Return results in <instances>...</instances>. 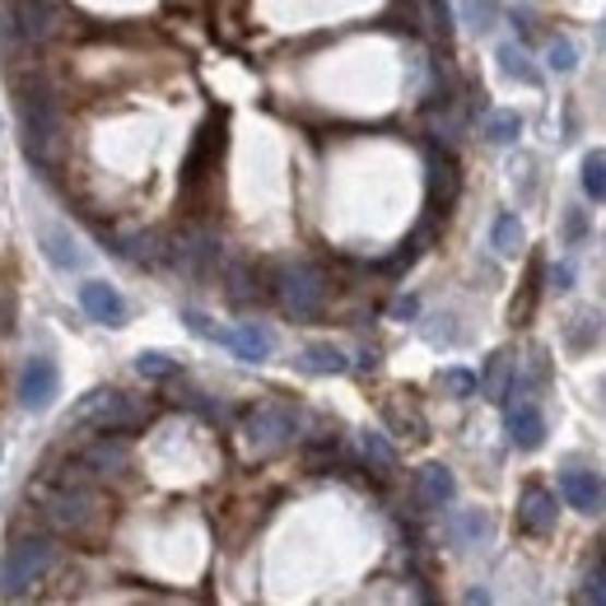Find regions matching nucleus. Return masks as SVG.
I'll list each match as a JSON object with an SVG mask.
<instances>
[{
  "instance_id": "4c0bfd02",
  "label": "nucleus",
  "mask_w": 606,
  "mask_h": 606,
  "mask_svg": "<svg viewBox=\"0 0 606 606\" xmlns=\"http://www.w3.org/2000/svg\"><path fill=\"white\" fill-rule=\"evenodd\" d=\"M583 238H587V215H583L579 205H574V211L565 215V242H569V248H579Z\"/></svg>"
},
{
  "instance_id": "b1692460",
  "label": "nucleus",
  "mask_w": 606,
  "mask_h": 606,
  "mask_svg": "<svg viewBox=\"0 0 606 606\" xmlns=\"http://www.w3.org/2000/svg\"><path fill=\"white\" fill-rule=\"evenodd\" d=\"M299 364H304L308 373H322V378H332V373H345V369H350V359H345V350H336V345H326V341L304 345Z\"/></svg>"
},
{
  "instance_id": "e433bc0d",
  "label": "nucleus",
  "mask_w": 606,
  "mask_h": 606,
  "mask_svg": "<svg viewBox=\"0 0 606 606\" xmlns=\"http://www.w3.org/2000/svg\"><path fill=\"white\" fill-rule=\"evenodd\" d=\"M182 322H187V332H197V336H205V341H219L224 332H219V326L211 322V318H205V313H197V308H187V313H182Z\"/></svg>"
},
{
  "instance_id": "f8f14e48",
  "label": "nucleus",
  "mask_w": 606,
  "mask_h": 606,
  "mask_svg": "<svg viewBox=\"0 0 606 606\" xmlns=\"http://www.w3.org/2000/svg\"><path fill=\"white\" fill-rule=\"evenodd\" d=\"M560 523V504L556 495L546 490V485H527L523 495H518V527L527 536H550Z\"/></svg>"
},
{
  "instance_id": "2eb2a0df",
  "label": "nucleus",
  "mask_w": 606,
  "mask_h": 606,
  "mask_svg": "<svg viewBox=\"0 0 606 606\" xmlns=\"http://www.w3.org/2000/svg\"><path fill=\"white\" fill-rule=\"evenodd\" d=\"M224 299H229L234 308H257L266 299L262 289V275H257L252 262H242V257H234L229 266H224Z\"/></svg>"
},
{
  "instance_id": "2f4dec72",
  "label": "nucleus",
  "mask_w": 606,
  "mask_h": 606,
  "mask_svg": "<svg viewBox=\"0 0 606 606\" xmlns=\"http://www.w3.org/2000/svg\"><path fill=\"white\" fill-rule=\"evenodd\" d=\"M420 5V20L439 33V38H453V10H448V0H415Z\"/></svg>"
},
{
  "instance_id": "393cba45",
  "label": "nucleus",
  "mask_w": 606,
  "mask_h": 606,
  "mask_svg": "<svg viewBox=\"0 0 606 606\" xmlns=\"http://www.w3.org/2000/svg\"><path fill=\"white\" fill-rule=\"evenodd\" d=\"M117 257H127L135 266H154V262H164V238L159 234H131V238H121Z\"/></svg>"
},
{
  "instance_id": "a211bd4d",
  "label": "nucleus",
  "mask_w": 606,
  "mask_h": 606,
  "mask_svg": "<svg viewBox=\"0 0 606 606\" xmlns=\"http://www.w3.org/2000/svg\"><path fill=\"white\" fill-rule=\"evenodd\" d=\"M415 495H420V504H429V509H448L458 495V480L443 462H429V466H420V476H415Z\"/></svg>"
},
{
  "instance_id": "a878e982",
  "label": "nucleus",
  "mask_w": 606,
  "mask_h": 606,
  "mask_svg": "<svg viewBox=\"0 0 606 606\" xmlns=\"http://www.w3.org/2000/svg\"><path fill=\"white\" fill-rule=\"evenodd\" d=\"M499 71H504L509 80H518V84H542V71L532 66V57L518 43H504L499 47Z\"/></svg>"
},
{
  "instance_id": "7c9ffc66",
  "label": "nucleus",
  "mask_w": 606,
  "mask_h": 606,
  "mask_svg": "<svg viewBox=\"0 0 606 606\" xmlns=\"http://www.w3.org/2000/svg\"><path fill=\"white\" fill-rule=\"evenodd\" d=\"M462 14H466V28H472V33H490L499 24L495 0H462Z\"/></svg>"
},
{
  "instance_id": "58836bf2",
  "label": "nucleus",
  "mask_w": 606,
  "mask_h": 606,
  "mask_svg": "<svg viewBox=\"0 0 606 606\" xmlns=\"http://www.w3.org/2000/svg\"><path fill=\"white\" fill-rule=\"evenodd\" d=\"M550 285H556V289H569V285H574V266L560 262L556 271H550Z\"/></svg>"
},
{
  "instance_id": "f257e3e1",
  "label": "nucleus",
  "mask_w": 606,
  "mask_h": 606,
  "mask_svg": "<svg viewBox=\"0 0 606 606\" xmlns=\"http://www.w3.org/2000/svg\"><path fill=\"white\" fill-rule=\"evenodd\" d=\"M14 108H20V141L24 154L38 168H51L61 154V108H57V90L43 75H24L14 80Z\"/></svg>"
},
{
  "instance_id": "20e7f679",
  "label": "nucleus",
  "mask_w": 606,
  "mask_h": 606,
  "mask_svg": "<svg viewBox=\"0 0 606 606\" xmlns=\"http://www.w3.org/2000/svg\"><path fill=\"white\" fill-rule=\"evenodd\" d=\"M57 542H47V536H24V542L10 546L5 565H0V587H5V597H28L33 587H38L51 569H57Z\"/></svg>"
},
{
  "instance_id": "412c9836",
  "label": "nucleus",
  "mask_w": 606,
  "mask_h": 606,
  "mask_svg": "<svg viewBox=\"0 0 606 606\" xmlns=\"http://www.w3.org/2000/svg\"><path fill=\"white\" fill-rule=\"evenodd\" d=\"M485 536H490V518H485L480 509H462V513L448 518V542H453L458 550L480 546Z\"/></svg>"
},
{
  "instance_id": "dca6fc26",
  "label": "nucleus",
  "mask_w": 606,
  "mask_h": 606,
  "mask_svg": "<svg viewBox=\"0 0 606 606\" xmlns=\"http://www.w3.org/2000/svg\"><path fill=\"white\" fill-rule=\"evenodd\" d=\"M458 164H453V154H443L439 145H429V205L435 211H448V205L458 201Z\"/></svg>"
},
{
  "instance_id": "9b49d317",
  "label": "nucleus",
  "mask_w": 606,
  "mask_h": 606,
  "mask_svg": "<svg viewBox=\"0 0 606 606\" xmlns=\"http://www.w3.org/2000/svg\"><path fill=\"white\" fill-rule=\"evenodd\" d=\"M80 308H84V318L98 322V326H108V332L127 326V299H121L108 281H84L80 285Z\"/></svg>"
},
{
  "instance_id": "f3484780",
  "label": "nucleus",
  "mask_w": 606,
  "mask_h": 606,
  "mask_svg": "<svg viewBox=\"0 0 606 606\" xmlns=\"http://www.w3.org/2000/svg\"><path fill=\"white\" fill-rule=\"evenodd\" d=\"M219 345H229V350H234L238 359H248V364H266L271 350H275V341H271V332H266L262 322H242V326H234V332L219 336Z\"/></svg>"
},
{
  "instance_id": "ddd939ff",
  "label": "nucleus",
  "mask_w": 606,
  "mask_h": 606,
  "mask_svg": "<svg viewBox=\"0 0 606 606\" xmlns=\"http://www.w3.org/2000/svg\"><path fill=\"white\" fill-rule=\"evenodd\" d=\"M560 499L569 509H579V513H602L606 509V476L602 472H560Z\"/></svg>"
},
{
  "instance_id": "7ed1b4c3",
  "label": "nucleus",
  "mask_w": 606,
  "mask_h": 606,
  "mask_svg": "<svg viewBox=\"0 0 606 606\" xmlns=\"http://www.w3.org/2000/svg\"><path fill=\"white\" fill-rule=\"evenodd\" d=\"M271 294L281 304V313L294 322H313L322 308H326V275L313 262H285L275 271Z\"/></svg>"
},
{
  "instance_id": "6ab92c4d",
  "label": "nucleus",
  "mask_w": 606,
  "mask_h": 606,
  "mask_svg": "<svg viewBox=\"0 0 606 606\" xmlns=\"http://www.w3.org/2000/svg\"><path fill=\"white\" fill-rule=\"evenodd\" d=\"M513 378H518V364L509 350H495L490 364H485V378H480V392L490 396L495 406H504L509 402V392H513Z\"/></svg>"
},
{
  "instance_id": "aec40b11",
  "label": "nucleus",
  "mask_w": 606,
  "mask_h": 606,
  "mask_svg": "<svg viewBox=\"0 0 606 606\" xmlns=\"http://www.w3.org/2000/svg\"><path fill=\"white\" fill-rule=\"evenodd\" d=\"M219 150H224V121L215 117L211 127H201V135H197V145H192V154H187V182H197V178H205V164H215L219 159Z\"/></svg>"
},
{
  "instance_id": "c85d7f7f",
  "label": "nucleus",
  "mask_w": 606,
  "mask_h": 606,
  "mask_svg": "<svg viewBox=\"0 0 606 606\" xmlns=\"http://www.w3.org/2000/svg\"><path fill=\"white\" fill-rule=\"evenodd\" d=\"M359 448H364V458H369L378 472H392V466H396V448H392L383 435H378V429H364V435H359Z\"/></svg>"
},
{
  "instance_id": "4468645a",
  "label": "nucleus",
  "mask_w": 606,
  "mask_h": 606,
  "mask_svg": "<svg viewBox=\"0 0 606 606\" xmlns=\"http://www.w3.org/2000/svg\"><path fill=\"white\" fill-rule=\"evenodd\" d=\"M80 462L90 466L94 476L117 480V476H127V472H131V443H127V439H112L108 429H103V439H94L90 448H84Z\"/></svg>"
},
{
  "instance_id": "5701e85b",
  "label": "nucleus",
  "mask_w": 606,
  "mask_h": 606,
  "mask_svg": "<svg viewBox=\"0 0 606 606\" xmlns=\"http://www.w3.org/2000/svg\"><path fill=\"white\" fill-rule=\"evenodd\" d=\"M38 234H43V252H47V262H51V266H61V271H75V266H80V248H75V238L66 234V229L51 234V224L43 219V224H38Z\"/></svg>"
},
{
  "instance_id": "f03ea898",
  "label": "nucleus",
  "mask_w": 606,
  "mask_h": 606,
  "mask_svg": "<svg viewBox=\"0 0 606 606\" xmlns=\"http://www.w3.org/2000/svg\"><path fill=\"white\" fill-rule=\"evenodd\" d=\"M57 20H61L57 0H10V5L0 10V47H5V57L14 47H20V51L47 47L61 33Z\"/></svg>"
},
{
  "instance_id": "423d86ee",
  "label": "nucleus",
  "mask_w": 606,
  "mask_h": 606,
  "mask_svg": "<svg viewBox=\"0 0 606 606\" xmlns=\"http://www.w3.org/2000/svg\"><path fill=\"white\" fill-rule=\"evenodd\" d=\"M224 257V242L215 229H205V224H187L173 238H164V262L187 275V281H205V275H215Z\"/></svg>"
},
{
  "instance_id": "ea45409f",
  "label": "nucleus",
  "mask_w": 606,
  "mask_h": 606,
  "mask_svg": "<svg viewBox=\"0 0 606 606\" xmlns=\"http://www.w3.org/2000/svg\"><path fill=\"white\" fill-rule=\"evenodd\" d=\"M392 313H396V318H415V313H420V304H415V299H402V304L392 308Z\"/></svg>"
},
{
  "instance_id": "6e6552de",
  "label": "nucleus",
  "mask_w": 606,
  "mask_h": 606,
  "mask_svg": "<svg viewBox=\"0 0 606 606\" xmlns=\"http://www.w3.org/2000/svg\"><path fill=\"white\" fill-rule=\"evenodd\" d=\"M294 415L285 406H257L248 420H242V439H248V448L257 458H275V453H285V448L294 443Z\"/></svg>"
},
{
  "instance_id": "c9c22d12",
  "label": "nucleus",
  "mask_w": 606,
  "mask_h": 606,
  "mask_svg": "<svg viewBox=\"0 0 606 606\" xmlns=\"http://www.w3.org/2000/svg\"><path fill=\"white\" fill-rule=\"evenodd\" d=\"M579 602H597V606H606V569H593V574L583 579Z\"/></svg>"
},
{
  "instance_id": "9d476101",
  "label": "nucleus",
  "mask_w": 606,
  "mask_h": 606,
  "mask_svg": "<svg viewBox=\"0 0 606 606\" xmlns=\"http://www.w3.org/2000/svg\"><path fill=\"white\" fill-rule=\"evenodd\" d=\"M504 429L518 453H536V448L546 443V415L536 411L527 396H509L504 402Z\"/></svg>"
},
{
  "instance_id": "c756f323",
  "label": "nucleus",
  "mask_w": 606,
  "mask_h": 606,
  "mask_svg": "<svg viewBox=\"0 0 606 606\" xmlns=\"http://www.w3.org/2000/svg\"><path fill=\"white\" fill-rule=\"evenodd\" d=\"M583 197L606 201V154H587L583 159Z\"/></svg>"
},
{
  "instance_id": "f704fd0d",
  "label": "nucleus",
  "mask_w": 606,
  "mask_h": 606,
  "mask_svg": "<svg viewBox=\"0 0 606 606\" xmlns=\"http://www.w3.org/2000/svg\"><path fill=\"white\" fill-rule=\"evenodd\" d=\"M546 61H550V71H560V75H569L579 66V51H574V43H565V38H556L546 47Z\"/></svg>"
},
{
  "instance_id": "4be33fe9",
  "label": "nucleus",
  "mask_w": 606,
  "mask_h": 606,
  "mask_svg": "<svg viewBox=\"0 0 606 606\" xmlns=\"http://www.w3.org/2000/svg\"><path fill=\"white\" fill-rule=\"evenodd\" d=\"M597 341H602V313H597V308H579V313L569 318V326H565V345L574 355H587Z\"/></svg>"
},
{
  "instance_id": "473e14b6",
  "label": "nucleus",
  "mask_w": 606,
  "mask_h": 606,
  "mask_svg": "<svg viewBox=\"0 0 606 606\" xmlns=\"http://www.w3.org/2000/svg\"><path fill=\"white\" fill-rule=\"evenodd\" d=\"M135 373L141 378H173L178 373V359L164 355V350H145L141 359H135Z\"/></svg>"
},
{
  "instance_id": "a19ab883",
  "label": "nucleus",
  "mask_w": 606,
  "mask_h": 606,
  "mask_svg": "<svg viewBox=\"0 0 606 606\" xmlns=\"http://www.w3.org/2000/svg\"><path fill=\"white\" fill-rule=\"evenodd\" d=\"M602 569H606V536H602Z\"/></svg>"
},
{
  "instance_id": "1a4fd4ad",
  "label": "nucleus",
  "mask_w": 606,
  "mask_h": 606,
  "mask_svg": "<svg viewBox=\"0 0 606 606\" xmlns=\"http://www.w3.org/2000/svg\"><path fill=\"white\" fill-rule=\"evenodd\" d=\"M61 396V373H57V364L43 359V355H33L24 369H20V406L24 411H47L51 402Z\"/></svg>"
},
{
  "instance_id": "72a5a7b5",
  "label": "nucleus",
  "mask_w": 606,
  "mask_h": 606,
  "mask_svg": "<svg viewBox=\"0 0 606 606\" xmlns=\"http://www.w3.org/2000/svg\"><path fill=\"white\" fill-rule=\"evenodd\" d=\"M443 388L458 396V402H466V396H476L480 392V378L472 369H443Z\"/></svg>"
},
{
  "instance_id": "bb28decb",
  "label": "nucleus",
  "mask_w": 606,
  "mask_h": 606,
  "mask_svg": "<svg viewBox=\"0 0 606 606\" xmlns=\"http://www.w3.org/2000/svg\"><path fill=\"white\" fill-rule=\"evenodd\" d=\"M523 135V117L518 112H490L485 117V141L490 145H513Z\"/></svg>"
},
{
  "instance_id": "0eeeda50",
  "label": "nucleus",
  "mask_w": 606,
  "mask_h": 606,
  "mask_svg": "<svg viewBox=\"0 0 606 606\" xmlns=\"http://www.w3.org/2000/svg\"><path fill=\"white\" fill-rule=\"evenodd\" d=\"M43 518L57 536H84L103 518V499L94 495V480L84 485H57L43 499Z\"/></svg>"
},
{
  "instance_id": "cd10ccee",
  "label": "nucleus",
  "mask_w": 606,
  "mask_h": 606,
  "mask_svg": "<svg viewBox=\"0 0 606 606\" xmlns=\"http://www.w3.org/2000/svg\"><path fill=\"white\" fill-rule=\"evenodd\" d=\"M490 242H495V252H504V257L523 252V219H518V215H499L495 229H490Z\"/></svg>"
},
{
  "instance_id": "39448f33",
  "label": "nucleus",
  "mask_w": 606,
  "mask_h": 606,
  "mask_svg": "<svg viewBox=\"0 0 606 606\" xmlns=\"http://www.w3.org/2000/svg\"><path fill=\"white\" fill-rule=\"evenodd\" d=\"M150 402H141V396L131 392H117V388H98L90 396H80L75 406V425H94V429H108V435H117V429H141L150 425Z\"/></svg>"
}]
</instances>
